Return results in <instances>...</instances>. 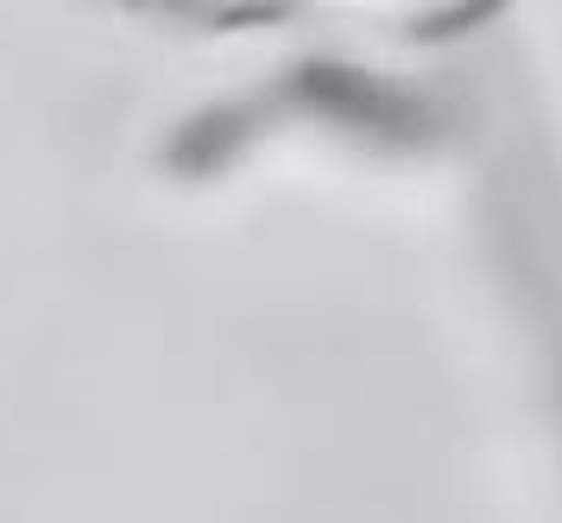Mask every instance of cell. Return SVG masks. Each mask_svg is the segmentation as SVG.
<instances>
[{"instance_id": "1", "label": "cell", "mask_w": 562, "mask_h": 523, "mask_svg": "<svg viewBox=\"0 0 562 523\" xmlns=\"http://www.w3.org/2000/svg\"><path fill=\"white\" fill-rule=\"evenodd\" d=\"M323 13H348V20H373V25H449L481 13L486 0H310Z\"/></svg>"}, {"instance_id": "2", "label": "cell", "mask_w": 562, "mask_h": 523, "mask_svg": "<svg viewBox=\"0 0 562 523\" xmlns=\"http://www.w3.org/2000/svg\"><path fill=\"white\" fill-rule=\"evenodd\" d=\"M153 7H178V13H196V20H266V13L304 7V0H153Z\"/></svg>"}]
</instances>
